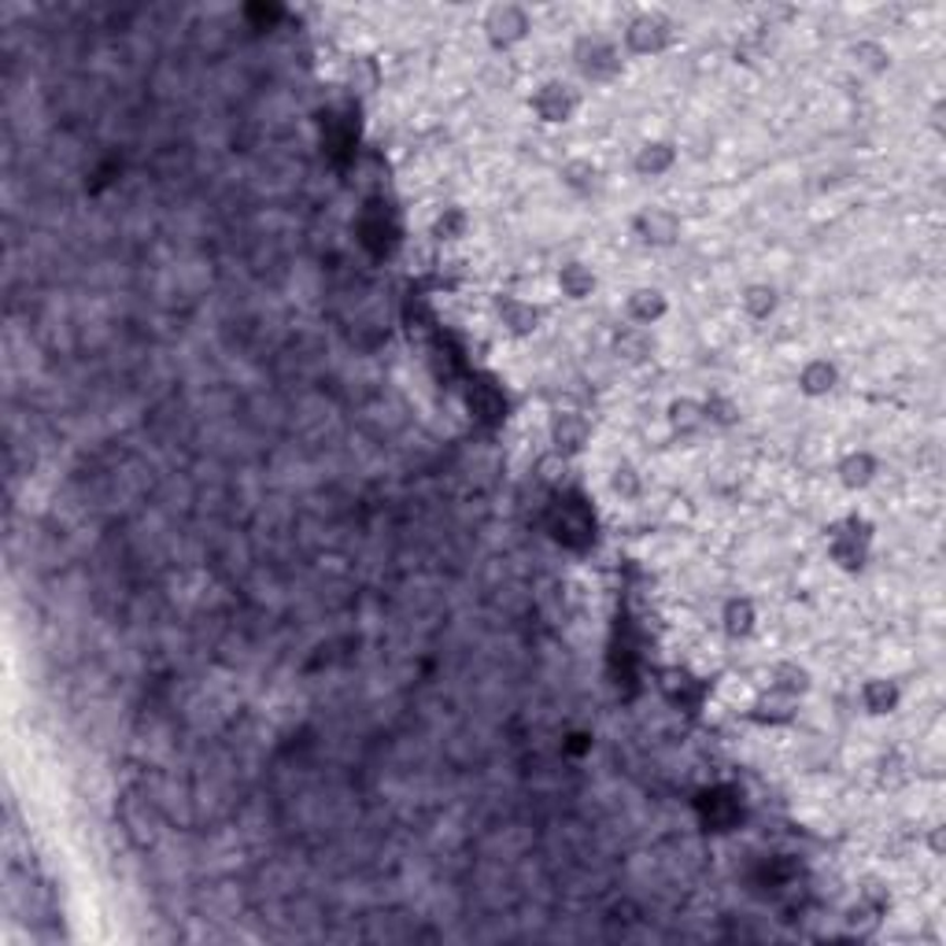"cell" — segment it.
I'll return each instance as SVG.
<instances>
[{"mask_svg": "<svg viewBox=\"0 0 946 946\" xmlns=\"http://www.w3.org/2000/svg\"><path fill=\"white\" fill-rule=\"evenodd\" d=\"M559 182L562 189H570L573 196H592L599 182H603V166H599L592 155H570L559 166Z\"/></svg>", "mask_w": 946, "mask_h": 946, "instance_id": "ac0fdd59", "label": "cell"}, {"mask_svg": "<svg viewBox=\"0 0 946 946\" xmlns=\"http://www.w3.org/2000/svg\"><path fill=\"white\" fill-rule=\"evenodd\" d=\"M628 229L633 237L639 240L644 248L651 251H662V248H673L680 245V234H685V223L673 207H662V204H651V207H639V212L628 218Z\"/></svg>", "mask_w": 946, "mask_h": 946, "instance_id": "5b68a950", "label": "cell"}, {"mask_svg": "<svg viewBox=\"0 0 946 946\" xmlns=\"http://www.w3.org/2000/svg\"><path fill=\"white\" fill-rule=\"evenodd\" d=\"M496 311H499V325L514 336V341L536 336L544 325V308L533 300H525V297H503Z\"/></svg>", "mask_w": 946, "mask_h": 946, "instance_id": "7c38bea8", "label": "cell"}, {"mask_svg": "<svg viewBox=\"0 0 946 946\" xmlns=\"http://www.w3.org/2000/svg\"><path fill=\"white\" fill-rule=\"evenodd\" d=\"M611 355L625 366H644L655 359V336L644 325H622L611 336Z\"/></svg>", "mask_w": 946, "mask_h": 946, "instance_id": "2e32d148", "label": "cell"}, {"mask_svg": "<svg viewBox=\"0 0 946 946\" xmlns=\"http://www.w3.org/2000/svg\"><path fill=\"white\" fill-rule=\"evenodd\" d=\"M666 426L677 440H696L707 429V415H702L699 396H673L666 404Z\"/></svg>", "mask_w": 946, "mask_h": 946, "instance_id": "e0dca14e", "label": "cell"}, {"mask_svg": "<svg viewBox=\"0 0 946 946\" xmlns=\"http://www.w3.org/2000/svg\"><path fill=\"white\" fill-rule=\"evenodd\" d=\"M348 86L355 93H377V89H381V67H377V60L352 56L348 60Z\"/></svg>", "mask_w": 946, "mask_h": 946, "instance_id": "cb8c5ba5", "label": "cell"}, {"mask_svg": "<svg viewBox=\"0 0 946 946\" xmlns=\"http://www.w3.org/2000/svg\"><path fill=\"white\" fill-rule=\"evenodd\" d=\"M718 625H721V633L732 639V644H743V639H751L754 633H759L762 611H759V603H754L751 595H729L721 603V611H718Z\"/></svg>", "mask_w": 946, "mask_h": 946, "instance_id": "ba28073f", "label": "cell"}, {"mask_svg": "<svg viewBox=\"0 0 946 946\" xmlns=\"http://www.w3.org/2000/svg\"><path fill=\"white\" fill-rule=\"evenodd\" d=\"M770 688L784 691L792 699H806L814 691V673H809L798 658H781L770 666Z\"/></svg>", "mask_w": 946, "mask_h": 946, "instance_id": "d6986e66", "label": "cell"}, {"mask_svg": "<svg viewBox=\"0 0 946 946\" xmlns=\"http://www.w3.org/2000/svg\"><path fill=\"white\" fill-rule=\"evenodd\" d=\"M529 108L533 115L540 119L544 126H566L573 122V115L584 108V97L573 82H562V78H548L533 89L529 97Z\"/></svg>", "mask_w": 946, "mask_h": 946, "instance_id": "277c9868", "label": "cell"}, {"mask_svg": "<svg viewBox=\"0 0 946 946\" xmlns=\"http://www.w3.org/2000/svg\"><path fill=\"white\" fill-rule=\"evenodd\" d=\"M702 415H707V426L713 429H735L743 422V407L740 399L724 388H713V393L702 396Z\"/></svg>", "mask_w": 946, "mask_h": 946, "instance_id": "7402d4cb", "label": "cell"}, {"mask_svg": "<svg viewBox=\"0 0 946 946\" xmlns=\"http://www.w3.org/2000/svg\"><path fill=\"white\" fill-rule=\"evenodd\" d=\"M832 559H836L839 570L858 573L861 566H866V548L858 544V536H847V540H836V544H832Z\"/></svg>", "mask_w": 946, "mask_h": 946, "instance_id": "484cf974", "label": "cell"}, {"mask_svg": "<svg viewBox=\"0 0 946 946\" xmlns=\"http://www.w3.org/2000/svg\"><path fill=\"white\" fill-rule=\"evenodd\" d=\"M677 37V23L658 12V8H639L622 26V52L625 56H658Z\"/></svg>", "mask_w": 946, "mask_h": 946, "instance_id": "3957f363", "label": "cell"}, {"mask_svg": "<svg viewBox=\"0 0 946 946\" xmlns=\"http://www.w3.org/2000/svg\"><path fill=\"white\" fill-rule=\"evenodd\" d=\"M677 163H680V149H677V141H669V138H647L633 152V171L639 178H647V182H658V178L673 174Z\"/></svg>", "mask_w": 946, "mask_h": 946, "instance_id": "30bf717a", "label": "cell"}, {"mask_svg": "<svg viewBox=\"0 0 946 946\" xmlns=\"http://www.w3.org/2000/svg\"><path fill=\"white\" fill-rule=\"evenodd\" d=\"M611 488H614V496H622V499H639L644 496V473H639L633 462H617L611 470Z\"/></svg>", "mask_w": 946, "mask_h": 946, "instance_id": "d4e9b609", "label": "cell"}, {"mask_svg": "<svg viewBox=\"0 0 946 946\" xmlns=\"http://www.w3.org/2000/svg\"><path fill=\"white\" fill-rule=\"evenodd\" d=\"M850 60H854V67H861L872 78L888 75V71H891V52H888L884 41H877V37L854 41V45H850Z\"/></svg>", "mask_w": 946, "mask_h": 946, "instance_id": "603a6c76", "label": "cell"}, {"mask_svg": "<svg viewBox=\"0 0 946 946\" xmlns=\"http://www.w3.org/2000/svg\"><path fill=\"white\" fill-rule=\"evenodd\" d=\"M470 212L459 204H448L440 207V212L433 215V223H429V237L437 240V245H462V240L470 237Z\"/></svg>", "mask_w": 946, "mask_h": 946, "instance_id": "44dd1931", "label": "cell"}, {"mask_svg": "<svg viewBox=\"0 0 946 946\" xmlns=\"http://www.w3.org/2000/svg\"><path fill=\"white\" fill-rule=\"evenodd\" d=\"M548 440L559 459H577L592 444V422L581 411H555L548 422Z\"/></svg>", "mask_w": 946, "mask_h": 946, "instance_id": "8992f818", "label": "cell"}, {"mask_svg": "<svg viewBox=\"0 0 946 946\" xmlns=\"http://www.w3.org/2000/svg\"><path fill=\"white\" fill-rule=\"evenodd\" d=\"M858 707L866 718H891L902 707V688L891 677H869L858 688Z\"/></svg>", "mask_w": 946, "mask_h": 946, "instance_id": "5bb4252c", "label": "cell"}, {"mask_svg": "<svg viewBox=\"0 0 946 946\" xmlns=\"http://www.w3.org/2000/svg\"><path fill=\"white\" fill-rule=\"evenodd\" d=\"M529 34H533L529 8L514 4V0H496L481 15V37H485V45L492 52H514L529 41Z\"/></svg>", "mask_w": 946, "mask_h": 946, "instance_id": "7a4b0ae2", "label": "cell"}, {"mask_svg": "<svg viewBox=\"0 0 946 946\" xmlns=\"http://www.w3.org/2000/svg\"><path fill=\"white\" fill-rule=\"evenodd\" d=\"M924 847H928V854L943 858V854H946V828H943V825H932L928 832H924Z\"/></svg>", "mask_w": 946, "mask_h": 946, "instance_id": "4316f807", "label": "cell"}, {"mask_svg": "<svg viewBox=\"0 0 946 946\" xmlns=\"http://www.w3.org/2000/svg\"><path fill=\"white\" fill-rule=\"evenodd\" d=\"M740 308L751 322H770L781 311V289L773 281H751L740 292Z\"/></svg>", "mask_w": 946, "mask_h": 946, "instance_id": "ffe728a7", "label": "cell"}, {"mask_svg": "<svg viewBox=\"0 0 946 946\" xmlns=\"http://www.w3.org/2000/svg\"><path fill=\"white\" fill-rule=\"evenodd\" d=\"M555 289H559L562 300L570 303H584L595 297L599 289V275L588 267L584 259H566L559 270H555Z\"/></svg>", "mask_w": 946, "mask_h": 946, "instance_id": "9a60e30c", "label": "cell"}, {"mask_svg": "<svg viewBox=\"0 0 946 946\" xmlns=\"http://www.w3.org/2000/svg\"><path fill=\"white\" fill-rule=\"evenodd\" d=\"M570 60L577 67V75L592 86H606V82H617L625 71V52L622 41L606 37V34H581L573 41Z\"/></svg>", "mask_w": 946, "mask_h": 946, "instance_id": "6da1fadb", "label": "cell"}, {"mask_svg": "<svg viewBox=\"0 0 946 946\" xmlns=\"http://www.w3.org/2000/svg\"><path fill=\"white\" fill-rule=\"evenodd\" d=\"M839 381H843V374H839V363L836 359H825V355H814V359H806L803 366H798L795 374V385L798 393H803L806 399H828L839 388Z\"/></svg>", "mask_w": 946, "mask_h": 946, "instance_id": "8fae6325", "label": "cell"}, {"mask_svg": "<svg viewBox=\"0 0 946 946\" xmlns=\"http://www.w3.org/2000/svg\"><path fill=\"white\" fill-rule=\"evenodd\" d=\"M880 477V459L869 448H850L836 459V481L847 492H866L877 485Z\"/></svg>", "mask_w": 946, "mask_h": 946, "instance_id": "9c48e42d", "label": "cell"}, {"mask_svg": "<svg viewBox=\"0 0 946 946\" xmlns=\"http://www.w3.org/2000/svg\"><path fill=\"white\" fill-rule=\"evenodd\" d=\"M673 311L669 292L658 286H636L628 289L625 297V319L628 325H644V330H655L658 322H666Z\"/></svg>", "mask_w": 946, "mask_h": 946, "instance_id": "52a82bcc", "label": "cell"}, {"mask_svg": "<svg viewBox=\"0 0 946 946\" xmlns=\"http://www.w3.org/2000/svg\"><path fill=\"white\" fill-rule=\"evenodd\" d=\"M748 718L754 724H762V729H787V724H795L798 718V699L784 696V691H776V688H765L762 696L751 702Z\"/></svg>", "mask_w": 946, "mask_h": 946, "instance_id": "4fadbf2b", "label": "cell"}]
</instances>
